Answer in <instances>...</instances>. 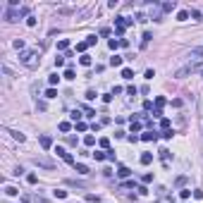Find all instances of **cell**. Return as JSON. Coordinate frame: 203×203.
Returning a JSON list of instances; mask_svg holds the SVG:
<instances>
[{"instance_id": "1", "label": "cell", "mask_w": 203, "mask_h": 203, "mask_svg": "<svg viewBox=\"0 0 203 203\" xmlns=\"http://www.w3.org/2000/svg\"><path fill=\"white\" fill-rule=\"evenodd\" d=\"M19 62L24 67H38V62H41V55H38V50H24V53H19Z\"/></svg>"}, {"instance_id": "2", "label": "cell", "mask_w": 203, "mask_h": 203, "mask_svg": "<svg viewBox=\"0 0 203 203\" xmlns=\"http://www.w3.org/2000/svg\"><path fill=\"white\" fill-rule=\"evenodd\" d=\"M198 69H201L198 62H189V65H184L182 69H177V72H175V79H184V77H189V74L198 72Z\"/></svg>"}, {"instance_id": "3", "label": "cell", "mask_w": 203, "mask_h": 203, "mask_svg": "<svg viewBox=\"0 0 203 203\" xmlns=\"http://www.w3.org/2000/svg\"><path fill=\"white\" fill-rule=\"evenodd\" d=\"M131 24H134V19L117 17V19H115V31H117V34H124V31H127V29H129Z\"/></svg>"}, {"instance_id": "4", "label": "cell", "mask_w": 203, "mask_h": 203, "mask_svg": "<svg viewBox=\"0 0 203 203\" xmlns=\"http://www.w3.org/2000/svg\"><path fill=\"white\" fill-rule=\"evenodd\" d=\"M19 17H22V10H17V7H10L7 12H5V19H7V22H19Z\"/></svg>"}, {"instance_id": "5", "label": "cell", "mask_w": 203, "mask_h": 203, "mask_svg": "<svg viewBox=\"0 0 203 203\" xmlns=\"http://www.w3.org/2000/svg\"><path fill=\"white\" fill-rule=\"evenodd\" d=\"M55 153H57L60 158H62L65 163H69V165H77V163H74V158H72V153H67L65 148H60V146H57V148H55Z\"/></svg>"}, {"instance_id": "6", "label": "cell", "mask_w": 203, "mask_h": 203, "mask_svg": "<svg viewBox=\"0 0 203 203\" xmlns=\"http://www.w3.org/2000/svg\"><path fill=\"white\" fill-rule=\"evenodd\" d=\"M34 163L41 165V167H48V170H53V167H55V163H53V160H48V158H34Z\"/></svg>"}, {"instance_id": "7", "label": "cell", "mask_w": 203, "mask_h": 203, "mask_svg": "<svg viewBox=\"0 0 203 203\" xmlns=\"http://www.w3.org/2000/svg\"><path fill=\"white\" fill-rule=\"evenodd\" d=\"M38 141H41V146H43V148H46V151H48V148H53V139H50V136H48V134H43V136H41V139H38Z\"/></svg>"}, {"instance_id": "8", "label": "cell", "mask_w": 203, "mask_h": 203, "mask_svg": "<svg viewBox=\"0 0 203 203\" xmlns=\"http://www.w3.org/2000/svg\"><path fill=\"white\" fill-rule=\"evenodd\" d=\"M160 7H163V12H172V10L177 7V2H175V0H167V2H163Z\"/></svg>"}, {"instance_id": "9", "label": "cell", "mask_w": 203, "mask_h": 203, "mask_svg": "<svg viewBox=\"0 0 203 203\" xmlns=\"http://www.w3.org/2000/svg\"><path fill=\"white\" fill-rule=\"evenodd\" d=\"M139 129H141V122H139V117H134V115H131V134H136Z\"/></svg>"}, {"instance_id": "10", "label": "cell", "mask_w": 203, "mask_h": 203, "mask_svg": "<svg viewBox=\"0 0 203 203\" xmlns=\"http://www.w3.org/2000/svg\"><path fill=\"white\" fill-rule=\"evenodd\" d=\"M158 134L155 131H146V134H141V141H155Z\"/></svg>"}, {"instance_id": "11", "label": "cell", "mask_w": 203, "mask_h": 203, "mask_svg": "<svg viewBox=\"0 0 203 203\" xmlns=\"http://www.w3.org/2000/svg\"><path fill=\"white\" fill-rule=\"evenodd\" d=\"M129 175H131V170H129V167L120 165V170H117V177H122V179H124V177H129Z\"/></svg>"}, {"instance_id": "12", "label": "cell", "mask_w": 203, "mask_h": 203, "mask_svg": "<svg viewBox=\"0 0 203 203\" xmlns=\"http://www.w3.org/2000/svg\"><path fill=\"white\" fill-rule=\"evenodd\" d=\"M24 201L27 203H48L46 198H38V196H24Z\"/></svg>"}, {"instance_id": "13", "label": "cell", "mask_w": 203, "mask_h": 203, "mask_svg": "<svg viewBox=\"0 0 203 203\" xmlns=\"http://www.w3.org/2000/svg\"><path fill=\"white\" fill-rule=\"evenodd\" d=\"M74 170H77L79 175H89V167L84 165V163H77V165H74Z\"/></svg>"}, {"instance_id": "14", "label": "cell", "mask_w": 203, "mask_h": 203, "mask_svg": "<svg viewBox=\"0 0 203 203\" xmlns=\"http://www.w3.org/2000/svg\"><path fill=\"white\" fill-rule=\"evenodd\" d=\"M151 163H153V155H151V153H143V155H141V165H151Z\"/></svg>"}, {"instance_id": "15", "label": "cell", "mask_w": 203, "mask_h": 203, "mask_svg": "<svg viewBox=\"0 0 203 203\" xmlns=\"http://www.w3.org/2000/svg\"><path fill=\"white\" fill-rule=\"evenodd\" d=\"M79 62H81L84 67H91V62H93V60H91V55H81V57H79Z\"/></svg>"}, {"instance_id": "16", "label": "cell", "mask_w": 203, "mask_h": 203, "mask_svg": "<svg viewBox=\"0 0 203 203\" xmlns=\"http://www.w3.org/2000/svg\"><path fill=\"white\" fill-rule=\"evenodd\" d=\"M151 38H153V36H151V34H148V31H146V34L141 36V48H146L148 43H151Z\"/></svg>"}, {"instance_id": "17", "label": "cell", "mask_w": 203, "mask_h": 203, "mask_svg": "<svg viewBox=\"0 0 203 203\" xmlns=\"http://www.w3.org/2000/svg\"><path fill=\"white\" fill-rule=\"evenodd\" d=\"M122 79H134V72H131L129 67H124V69H122Z\"/></svg>"}, {"instance_id": "18", "label": "cell", "mask_w": 203, "mask_h": 203, "mask_svg": "<svg viewBox=\"0 0 203 203\" xmlns=\"http://www.w3.org/2000/svg\"><path fill=\"white\" fill-rule=\"evenodd\" d=\"M67 48H69V41H67V38L57 41V50H67Z\"/></svg>"}, {"instance_id": "19", "label": "cell", "mask_w": 203, "mask_h": 203, "mask_svg": "<svg viewBox=\"0 0 203 203\" xmlns=\"http://www.w3.org/2000/svg\"><path fill=\"white\" fill-rule=\"evenodd\" d=\"M10 134H12V139H17L19 143H22V141H24V139H27V136H24V134H22V131H14V129L10 131Z\"/></svg>"}, {"instance_id": "20", "label": "cell", "mask_w": 203, "mask_h": 203, "mask_svg": "<svg viewBox=\"0 0 203 203\" xmlns=\"http://www.w3.org/2000/svg\"><path fill=\"white\" fill-rule=\"evenodd\" d=\"M96 160H108V153H103V151H96V153H91Z\"/></svg>"}, {"instance_id": "21", "label": "cell", "mask_w": 203, "mask_h": 203, "mask_svg": "<svg viewBox=\"0 0 203 203\" xmlns=\"http://www.w3.org/2000/svg\"><path fill=\"white\" fill-rule=\"evenodd\" d=\"M67 184H69V186H77V189H84V186H86L84 182H77V179H67Z\"/></svg>"}, {"instance_id": "22", "label": "cell", "mask_w": 203, "mask_h": 203, "mask_svg": "<svg viewBox=\"0 0 203 203\" xmlns=\"http://www.w3.org/2000/svg\"><path fill=\"white\" fill-rule=\"evenodd\" d=\"M86 201H89V203H101V196H96V194H86Z\"/></svg>"}, {"instance_id": "23", "label": "cell", "mask_w": 203, "mask_h": 203, "mask_svg": "<svg viewBox=\"0 0 203 203\" xmlns=\"http://www.w3.org/2000/svg\"><path fill=\"white\" fill-rule=\"evenodd\" d=\"M110 65H112V67H122V57H120V55L110 57Z\"/></svg>"}, {"instance_id": "24", "label": "cell", "mask_w": 203, "mask_h": 203, "mask_svg": "<svg viewBox=\"0 0 203 203\" xmlns=\"http://www.w3.org/2000/svg\"><path fill=\"white\" fill-rule=\"evenodd\" d=\"M108 46H110V50H117V48H120V41H117V38H110Z\"/></svg>"}, {"instance_id": "25", "label": "cell", "mask_w": 203, "mask_h": 203, "mask_svg": "<svg viewBox=\"0 0 203 203\" xmlns=\"http://www.w3.org/2000/svg\"><path fill=\"white\" fill-rule=\"evenodd\" d=\"M69 129H72V124H69V122H60V131H62V134H67Z\"/></svg>"}, {"instance_id": "26", "label": "cell", "mask_w": 203, "mask_h": 203, "mask_svg": "<svg viewBox=\"0 0 203 203\" xmlns=\"http://www.w3.org/2000/svg\"><path fill=\"white\" fill-rule=\"evenodd\" d=\"M158 153H160V158H163V160H170V155H172V153H170V151H167V148H160V151H158Z\"/></svg>"}, {"instance_id": "27", "label": "cell", "mask_w": 203, "mask_h": 203, "mask_svg": "<svg viewBox=\"0 0 203 203\" xmlns=\"http://www.w3.org/2000/svg\"><path fill=\"white\" fill-rule=\"evenodd\" d=\"M86 48H91L89 43H86V41H79V43H77V50H79V53H84Z\"/></svg>"}, {"instance_id": "28", "label": "cell", "mask_w": 203, "mask_h": 203, "mask_svg": "<svg viewBox=\"0 0 203 203\" xmlns=\"http://www.w3.org/2000/svg\"><path fill=\"white\" fill-rule=\"evenodd\" d=\"M53 194H55V198H67V191H65V189H55Z\"/></svg>"}, {"instance_id": "29", "label": "cell", "mask_w": 203, "mask_h": 203, "mask_svg": "<svg viewBox=\"0 0 203 203\" xmlns=\"http://www.w3.org/2000/svg\"><path fill=\"white\" fill-rule=\"evenodd\" d=\"M57 81H60V77H57V74H50V77H48V84H50V86H55Z\"/></svg>"}, {"instance_id": "30", "label": "cell", "mask_w": 203, "mask_h": 203, "mask_svg": "<svg viewBox=\"0 0 203 203\" xmlns=\"http://www.w3.org/2000/svg\"><path fill=\"white\" fill-rule=\"evenodd\" d=\"M69 117H72V120L77 122V124H79V122H81V112H79V110H74L72 115H69Z\"/></svg>"}, {"instance_id": "31", "label": "cell", "mask_w": 203, "mask_h": 203, "mask_svg": "<svg viewBox=\"0 0 203 203\" xmlns=\"http://www.w3.org/2000/svg\"><path fill=\"white\" fill-rule=\"evenodd\" d=\"M163 105H165V98H163V96H158V98H155V110H160Z\"/></svg>"}, {"instance_id": "32", "label": "cell", "mask_w": 203, "mask_h": 203, "mask_svg": "<svg viewBox=\"0 0 203 203\" xmlns=\"http://www.w3.org/2000/svg\"><path fill=\"white\" fill-rule=\"evenodd\" d=\"M84 143H86V146H93V143H96V136H91V134L84 136Z\"/></svg>"}, {"instance_id": "33", "label": "cell", "mask_w": 203, "mask_h": 203, "mask_svg": "<svg viewBox=\"0 0 203 203\" xmlns=\"http://www.w3.org/2000/svg\"><path fill=\"white\" fill-rule=\"evenodd\" d=\"M98 143H101V148H105V151H108V148H110V139H105V136H103L101 141H98Z\"/></svg>"}, {"instance_id": "34", "label": "cell", "mask_w": 203, "mask_h": 203, "mask_svg": "<svg viewBox=\"0 0 203 203\" xmlns=\"http://www.w3.org/2000/svg\"><path fill=\"white\" fill-rule=\"evenodd\" d=\"M5 194H7V196H17L19 191L14 189V186H5Z\"/></svg>"}, {"instance_id": "35", "label": "cell", "mask_w": 203, "mask_h": 203, "mask_svg": "<svg viewBox=\"0 0 203 203\" xmlns=\"http://www.w3.org/2000/svg\"><path fill=\"white\" fill-rule=\"evenodd\" d=\"M177 19H179V22H186V19H189V12H186V10H182V12L177 14Z\"/></svg>"}, {"instance_id": "36", "label": "cell", "mask_w": 203, "mask_h": 203, "mask_svg": "<svg viewBox=\"0 0 203 203\" xmlns=\"http://www.w3.org/2000/svg\"><path fill=\"white\" fill-rule=\"evenodd\" d=\"M46 98H57V91L53 89V86H50V89L46 91Z\"/></svg>"}, {"instance_id": "37", "label": "cell", "mask_w": 203, "mask_h": 203, "mask_svg": "<svg viewBox=\"0 0 203 203\" xmlns=\"http://www.w3.org/2000/svg\"><path fill=\"white\" fill-rule=\"evenodd\" d=\"M14 48H17V50H22V53H24V41H22V38H17V41H14Z\"/></svg>"}, {"instance_id": "38", "label": "cell", "mask_w": 203, "mask_h": 203, "mask_svg": "<svg viewBox=\"0 0 203 203\" xmlns=\"http://www.w3.org/2000/svg\"><path fill=\"white\" fill-rule=\"evenodd\" d=\"M160 127H163V131L170 129V120H167V117H163V120H160Z\"/></svg>"}, {"instance_id": "39", "label": "cell", "mask_w": 203, "mask_h": 203, "mask_svg": "<svg viewBox=\"0 0 203 203\" xmlns=\"http://www.w3.org/2000/svg\"><path fill=\"white\" fill-rule=\"evenodd\" d=\"M189 196H191V191H189V189H182V191H179V198H184V201L189 198Z\"/></svg>"}, {"instance_id": "40", "label": "cell", "mask_w": 203, "mask_h": 203, "mask_svg": "<svg viewBox=\"0 0 203 203\" xmlns=\"http://www.w3.org/2000/svg\"><path fill=\"white\" fill-rule=\"evenodd\" d=\"M203 55V48H194V50H191V57H201Z\"/></svg>"}, {"instance_id": "41", "label": "cell", "mask_w": 203, "mask_h": 203, "mask_svg": "<svg viewBox=\"0 0 203 203\" xmlns=\"http://www.w3.org/2000/svg\"><path fill=\"white\" fill-rule=\"evenodd\" d=\"M27 182H29V184H36L38 177H36V175H29V177H27Z\"/></svg>"}, {"instance_id": "42", "label": "cell", "mask_w": 203, "mask_h": 203, "mask_svg": "<svg viewBox=\"0 0 203 203\" xmlns=\"http://www.w3.org/2000/svg\"><path fill=\"white\" fill-rule=\"evenodd\" d=\"M175 184H177V186H184V184H186V177H177Z\"/></svg>"}, {"instance_id": "43", "label": "cell", "mask_w": 203, "mask_h": 203, "mask_svg": "<svg viewBox=\"0 0 203 203\" xmlns=\"http://www.w3.org/2000/svg\"><path fill=\"white\" fill-rule=\"evenodd\" d=\"M57 12H60V14H72L74 10H69V7H60V10H57Z\"/></svg>"}, {"instance_id": "44", "label": "cell", "mask_w": 203, "mask_h": 203, "mask_svg": "<svg viewBox=\"0 0 203 203\" xmlns=\"http://www.w3.org/2000/svg\"><path fill=\"white\" fill-rule=\"evenodd\" d=\"M96 41H98L96 36H86V43H89V46H96Z\"/></svg>"}, {"instance_id": "45", "label": "cell", "mask_w": 203, "mask_h": 203, "mask_svg": "<svg viewBox=\"0 0 203 203\" xmlns=\"http://www.w3.org/2000/svg\"><path fill=\"white\" fill-rule=\"evenodd\" d=\"M141 179H143V184H151V182H153V175H143Z\"/></svg>"}, {"instance_id": "46", "label": "cell", "mask_w": 203, "mask_h": 203, "mask_svg": "<svg viewBox=\"0 0 203 203\" xmlns=\"http://www.w3.org/2000/svg\"><path fill=\"white\" fill-rule=\"evenodd\" d=\"M65 79H74V69H72V67H69V69L65 72Z\"/></svg>"}, {"instance_id": "47", "label": "cell", "mask_w": 203, "mask_h": 203, "mask_svg": "<svg viewBox=\"0 0 203 203\" xmlns=\"http://www.w3.org/2000/svg\"><path fill=\"white\" fill-rule=\"evenodd\" d=\"M136 191H139V196H146V194H148V189H146V186H139Z\"/></svg>"}, {"instance_id": "48", "label": "cell", "mask_w": 203, "mask_h": 203, "mask_svg": "<svg viewBox=\"0 0 203 203\" xmlns=\"http://www.w3.org/2000/svg\"><path fill=\"white\" fill-rule=\"evenodd\" d=\"M191 17H194L196 22H198V19H201V12H198V10H191Z\"/></svg>"}, {"instance_id": "49", "label": "cell", "mask_w": 203, "mask_h": 203, "mask_svg": "<svg viewBox=\"0 0 203 203\" xmlns=\"http://www.w3.org/2000/svg\"><path fill=\"white\" fill-rule=\"evenodd\" d=\"M27 24L29 27H36V17H27Z\"/></svg>"}, {"instance_id": "50", "label": "cell", "mask_w": 203, "mask_h": 203, "mask_svg": "<svg viewBox=\"0 0 203 203\" xmlns=\"http://www.w3.org/2000/svg\"><path fill=\"white\" fill-rule=\"evenodd\" d=\"M65 65V57H55V67H62Z\"/></svg>"}, {"instance_id": "51", "label": "cell", "mask_w": 203, "mask_h": 203, "mask_svg": "<svg viewBox=\"0 0 203 203\" xmlns=\"http://www.w3.org/2000/svg\"><path fill=\"white\" fill-rule=\"evenodd\" d=\"M136 22H148V19H146V14H143V12H139V14H136Z\"/></svg>"}, {"instance_id": "52", "label": "cell", "mask_w": 203, "mask_h": 203, "mask_svg": "<svg viewBox=\"0 0 203 203\" xmlns=\"http://www.w3.org/2000/svg\"><path fill=\"white\" fill-rule=\"evenodd\" d=\"M120 48H129V41H127V38H120Z\"/></svg>"}, {"instance_id": "53", "label": "cell", "mask_w": 203, "mask_h": 203, "mask_svg": "<svg viewBox=\"0 0 203 203\" xmlns=\"http://www.w3.org/2000/svg\"><path fill=\"white\" fill-rule=\"evenodd\" d=\"M127 93H129V96H136V86H127Z\"/></svg>"}, {"instance_id": "54", "label": "cell", "mask_w": 203, "mask_h": 203, "mask_svg": "<svg viewBox=\"0 0 203 203\" xmlns=\"http://www.w3.org/2000/svg\"><path fill=\"white\" fill-rule=\"evenodd\" d=\"M96 98V91H86V101H93Z\"/></svg>"}, {"instance_id": "55", "label": "cell", "mask_w": 203, "mask_h": 203, "mask_svg": "<svg viewBox=\"0 0 203 203\" xmlns=\"http://www.w3.org/2000/svg\"><path fill=\"white\" fill-rule=\"evenodd\" d=\"M67 143H69V146H77V136H67Z\"/></svg>"}, {"instance_id": "56", "label": "cell", "mask_w": 203, "mask_h": 203, "mask_svg": "<svg viewBox=\"0 0 203 203\" xmlns=\"http://www.w3.org/2000/svg\"><path fill=\"white\" fill-rule=\"evenodd\" d=\"M120 186H122V189H131V186H134V182H122Z\"/></svg>"}, {"instance_id": "57", "label": "cell", "mask_w": 203, "mask_h": 203, "mask_svg": "<svg viewBox=\"0 0 203 203\" xmlns=\"http://www.w3.org/2000/svg\"><path fill=\"white\" fill-rule=\"evenodd\" d=\"M163 139H172V129H165V131H163Z\"/></svg>"}, {"instance_id": "58", "label": "cell", "mask_w": 203, "mask_h": 203, "mask_svg": "<svg viewBox=\"0 0 203 203\" xmlns=\"http://www.w3.org/2000/svg\"><path fill=\"white\" fill-rule=\"evenodd\" d=\"M201 74H203V69H201Z\"/></svg>"}]
</instances>
